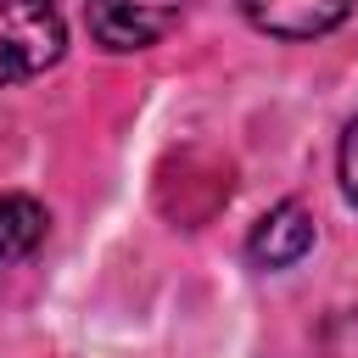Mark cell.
Returning <instances> with one entry per match:
<instances>
[{
	"label": "cell",
	"instance_id": "6da1fadb",
	"mask_svg": "<svg viewBox=\"0 0 358 358\" xmlns=\"http://www.w3.org/2000/svg\"><path fill=\"white\" fill-rule=\"evenodd\" d=\"M67 50V22L50 0H0V84L56 67Z\"/></svg>",
	"mask_w": 358,
	"mask_h": 358
},
{
	"label": "cell",
	"instance_id": "7a4b0ae2",
	"mask_svg": "<svg viewBox=\"0 0 358 358\" xmlns=\"http://www.w3.org/2000/svg\"><path fill=\"white\" fill-rule=\"evenodd\" d=\"M185 17V0H84V22L106 50H145L168 39Z\"/></svg>",
	"mask_w": 358,
	"mask_h": 358
},
{
	"label": "cell",
	"instance_id": "3957f363",
	"mask_svg": "<svg viewBox=\"0 0 358 358\" xmlns=\"http://www.w3.org/2000/svg\"><path fill=\"white\" fill-rule=\"evenodd\" d=\"M308 246H313V213L302 201H280L257 218V229L246 241V257L257 268H291L296 257H308Z\"/></svg>",
	"mask_w": 358,
	"mask_h": 358
},
{
	"label": "cell",
	"instance_id": "277c9868",
	"mask_svg": "<svg viewBox=\"0 0 358 358\" xmlns=\"http://www.w3.org/2000/svg\"><path fill=\"white\" fill-rule=\"evenodd\" d=\"M246 22L274 34V39H313L330 34L336 22H347L352 0H241Z\"/></svg>",
	"mask_w": 358,
	"mask_h": 358
},
{
	"label": "cell",
	"instance_id": "5b68a950",
	"mask_svg": "<svg viewBox=\"0 0 358 358\" xmlns=\"http://www.w3.org/2000/svg\"><path fill=\"white\" fill-rule=\"evenodd\" d=\"M45 207L34 201V196H22V190H11V196H0V263H22L39 241H45Z\"/></svg>",
	"mask_w": 358,
	"mask_h": 358
},
{
	"label": "cell",
	"instance_id": "8992f818",
	"mask_svg": "<svg viewBox=\"0 0 358 358\" xmlns=\"http://www.w3.org/2000/svg\"><path fill=\"white\" fill-rule=\"evenodd\" d=\"M341 190L358 201V117H352L347 134H341Z\"/></svg>",
	"mask_w": 358,
	"mask_h": 358
}]
</instances>
